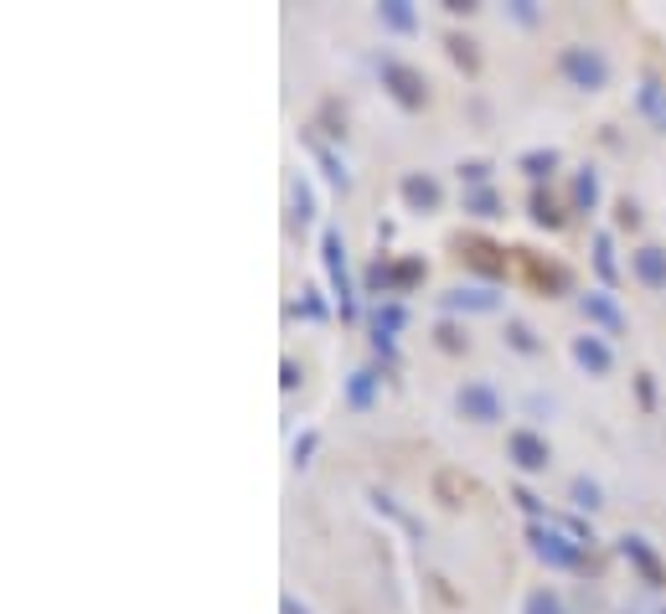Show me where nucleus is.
<instances>
[{"label":"nucleus","mask_w":666,"mask_h":614,"mask_svg":"<svg viewBox=\"0 0 666 614\" xmlns=\"http://www.w3.org/2000/svg\"><path fill=\"white\" fill-rule=\"evenodd\" d=\"M398 191H403V202H409L413 212H439V202H444V186L429 171H409L398 181Z\"/></svg>","instance_id":"obj_11"},{"label":"nucleus","mask_w":666,"mask_h":614,"mask_svg":"<svg viewBox=\"0 0 666 614\" xmlns=\"http://www.w3.org/2000/svg\"><path fill=\"white\" fill-rule=\"evenodd\" d=\"M434 347L449 351V357H460V351L470 347V341H465V331L455 326V320H439V326H434Z\"/></svg>","instance_id":"obj_27"},{"label":"nucleus","mask_w":666,"mask_h":614,"mask_svg":"<svg viewBox=\"0 0 666 614\" xmlns=\"http://www.w3.org/2000/svg\"><path fill=\"white\" fill-rule=\"evenodd\" d=\"M527 542H532V552H538L548 568H584V542H573L569 532H553V527L532 521V527H527Z\"/></svg>","instance_id":"obj_6"},{"label":"nucleus","mask_w":666,"mask_h":614,"mask_svg":"<svg viewBox=\"0 0 666 614\" xmlns=\"http://www.w3.org/2000/svg\"><path fill=\"white\" fill-rule=\"evenodd\" d=\"M439 5L449 16H470V11H476V0H439Z\"/></svg>","instance_id":"obj_41"},{"label":"nucleus","mask_w":666,"mask_h":614,"mask_svg":"<svg viewBox=\"0 0 666 614\" xmlns=\"http://www.w3.org/2000/svg\"><path fill=\"white\" fill-rule=\"evenodd\" d=\"M279 388H285V393H289V388H300V367H295V362L279 367Z\"/></svg>","instance_id":"obj_40"},{"label":"nucleus","mask_w":666,"mask_h":614,"mask_svg":"<svg viewBox=\"0 0 666 614\" xmlns=\"http://www.w3.org/2000/svg\"><path fill=\"white\" fill-rule=\"evenodd\" d=\"M641 104H646L651 114H661V119H666V98H661V88H656V83H646V88H641Z\"/></svg>","instance_id":"obj_38"},{"label":"nucleus","mask_w":666,"mask_h":614,"mask_svg":"<svg viewBox=\"0 0 666 614\" xmlns=\"http://www.w3.org/2000/svg\"><path fill=\"white\" fill-rule=\"evenodd\" d=\"M507 341H511L517 351H522V357H538V351H542V341H538L532 331H527L522 320H507Z\"/></svg>","instance_id":"obj_29"},{"label":"nucleus","mask_w":666,"mask_h":614,"mask_svg":"<svg viewBox=\"0 0 666 614\" xmlns=\"http://www.w3.org/2000/svg\"><path fill=\"white\" fill-rule=\"evenodd\" d=\"M378 21L388 26V32H398V36H413V32H419V11H413L409 0H382V5H378Z\"/></svg>","instance_id":"obj_15"},{"label":"nucleus","mask_w":666,"mask_h":614,"mask_svg":"<svg viewBox=\"0 0 666 614\" xmlns=\"http://www.w3.org/2000/svg\"><path fill=\"white\" fill-rule=\"evenodd\" d=\"M455 258H460L465 268L486 274V279H507V268H511V253L501 248V243H491V237H480V233L455 237Z\"/></svg>","instance_id":"obj_5"},{"label":"nucleus","mask_w":666,"mask_h":614,"mask_svg":"<svg viewBox=\"0 0 666 614\" xmlns=\"http://www.w3.org/2000/svg\"><path fill=\"white\" fill-rule=\"evenodd\" d=\"M558 73H563L573 88H584V94L610 88V57H604L600 47H563L558 52Z\"/></svg>","instance_id":"obj_1"},{"label":"nucleus","mask_w":666,"mask_h":614,"mask_svg":"<svg viewBox=\"0 0 666 614\" xmlns=\"http://www.w3.org/2000/svg\"><path fill=\"white\" fill-rule=\"evenodd\" d=\"M615 227H641V206L625 196V202H615Z\"/></svg>","instance_id":"obj_36"},{"label":"nucleus","mask_w":666,"mask_h":614,"mask_svg":"<svg viewBox=\"0 0 666 614\" xmlns=\"http://www.w3.org/2000/svg\"><path fill=\"white\" fill-rule=\"evenodd\" d=\"M455 408H460V418H470V424H501L507 403H501V393H496L491 382H460V388H455Z\"/></svg>","instance_id":"obj_7"},{"label":"nucleus","mask_w":666,"mask_h":614,"mask_svg":"<svg viewBox=\"0 0 666 614\" xmlns=\"http://www.w3.org/2000/svg\"><path fill=\"white\" fill-rule=\"evenodd\" d=\"M424 274H429V264L424 258H398L393 264V295H409V289H419V284H424Z\"/></svg>","instance_id":"obj_20"},{"label":"nucleus","mask_w":666,"mask_h":614,"mask_svg":"<svg viewBox=\"0 0 666 614\" xmlns=\"http://www.w3.org/2000/svg\"><path fill=\"white\" fill-rule=\"evenodd\" d=\"M511 11H517V21H527V26H532V21H538V11H532V0H517V5H511Z\"/></svg>","instance_id":"obj_42"},{"label":"nucleus","mask_w":666,"mask_h":614,"mask_svg":"<svg viewBox=\"0 0 666 614\" xmlns=\"http://www.w3.org/2000/svg\"><path fill=\"white\" fill-rule=\"evenodd\" d=\"M378 388H382V377L372 372V367H362V372H351L347 377V408H372V398H378Z\"/></svg>","instance_id":"obj_16"},{"label":"nucleus","mask_w":666,"mask_h":614,"mask_svg":"<svg viewBox=\"0 0 666 614\" xmlns=\"http://www.w3.org/2000/svg\"><path fill=\"white\" fill-rule=\"evenodd\" d=\"M367 289H388V295H393V264H382L378 258V264L367 268Z\"/></svg>","instance_id":"obj_34"},{"label":"nucleus","mask_w":666,"mask_h":614,"mask_svg":"<svg viewBox=\"0 0 666 614\" xmlns=\"http://www.w3.org/2000/svg\"><path fill=\"white\" fill-rule=\"evenodd\" d=\"M465 212H476V217H501L507 206H501V196H496L491 186H470L465 191Z\"/></svg>","instance_id":"obj_23"},{"label":"nucleus","mask_w":666,"mask_h":614,"mask_svg":"<svg viewBox=\"0 0 666 614\" xmlns=\"http://www.w3.org/2000/svg\"><path fill=\"white\" fill-rule=\"evenodd\" d=\"M403 305H378V310H372V336H378V341H393L398 331H403Z\"/></svg>","instance_id":"obj_22"},{"label":"nucleus","mask_w":666,"mask_h":614,"mask_svg":"<svg viewBox=\"0 0 666 614\" xmlns=\"http://www.w3.org/2000/svg\"><path fill=\"white\" fill-rule=\"evenodd\" d=\"M279 609H285V614H310L305 604H295V594H285V599H279Z\"/></svg>","instance_id":"obj_43"},{"label":"nucleus","mask_w":666,"mask_h":614,"mask_svg":"<svg viewBox=\"0 0 666 614\" xmlns=\"http://www.w3.org/2000/svg\"><path fill=\"white\" fill-rule=\"evenodd\" d=\"M511 501L522 506L527 517H542V501H538V496H532V490H527V486H517V490H511Z\"/></svg>","instance_id":"obj_37"},{"label":"nucleus","mask_w":666,"mask_h":614,"mask_svg":"<svg viewBox=\"0 0 666 614\" xmlns=\"http://www.w3.org/2000/svg\"><path fill=\"white\" fill-rule=\"evenodd\" d=\"M378 73H382V88H388V94H393L409 114L429 109V78L413 63H403V57H382Z\"/></svg>","instance_id":"obj_2"},{"label":"nucleus","mask_w":666,"mask_h":614,"mask_svg":"<svg viewBox=\"0 0 666 614\" xmlns=\"http://www.w3.org/2000/svg\"><path fill=\"white\" fill-rule=\"evenodd\" d=\"M289 196H295V212H300V222L316 217V196H310V186H305V181H295V186H289Z\"/></svg>","instance_id":"obj_32"},{"label":"nucleus","mask_w":666,"mask_h":614,"mask_svg":"<svg viewBox=\"0 0 666 614\" xmlns=\"http://www.w3.org/2000/svg\"><path fill=\"white\" fill-rule=\"evenodd\" d=\"M444 47H449V63H455V67H465L470 78L480 73V52H476V42H470L465 32H449V36H444Z\"/></svg>","instance_id":"obj_18"},{"label":"nucleus","mask_w":666,"mask_h":614,"mask_svg":"<svg viewBox=\"0 0 666 614\" xmlns=\"http://www.w3.org/2000/svg\"><path fill=\"white\" fill-rule=\"evenodd\" d=\"M522 614H569V609H563V599H558L553 589H532V594L522 599Z\"/></svg>","instance_id":"obj_26"},{"label":"nucleus","mask_w":666,"mask_h":614,"mask_svg":"<svg viewBox=\"0 0 666 614\" xmlns=\"http://www.w3.org/2000/svg\"><path fill=\"white\" fill-rule=\"evenodd\" d=\"M434 490H439V501H444V506H460V501H465V490H470V486H460V475H455V470H439Z\"/></svg>","instance_id":"obj_30"},{"label":"nucleus","mask_w":666,"mask_h":614,"mask_svg":"<svg viewBox=\"0 0 666 614\" xmlns=\"http://www.w3.org/2000/svg\"><path fill=\"white\" fill-rule=\"evenodd\" d=\"M320 264H326L331 295H336V305H341V320H351V316H357V295H351V274H347V243H341L336 227L320 233Z\"/></svg>","instance_id":"obj_4"},{"label":"nucleus","mask_w":666,"mask_h":614,"mask_svg":"<svg viewBox=\"0 0 666 614\" xmlns=\"http://www.w3.org/2000/svg\"><path fill=\"white\" fill-rule=\"evenodd\" d=\"M320 125H326L331 140H341V135H347V114L336 109V104H326V109H320Z\"/></svg>","instance_id":"obj_33"},{"label":"nucleus","mask_w":666,"mask_h":614,"mask_svg":"<svg viewBox=\"0 0 666 614\" xmlns=\"http://www.w3.org/2000/svg\"><path fill=\"white\" fill-rule=\"evenodd\" d=\"M635 398H641V408H651V403H656V388H651V372H641V377H635Z\"/></svg>","instance_id":"obj_39"},{"label":"nucleus","mask_w":666,"mask_h":614,"mask_svg":"<svg viewBox=\"0 0 666 614\" xmlns=\"http://www.w3.org/2000/svg\"><path fill=\"white\" fill-rule=\"evenodd\" d=\"M507 459L522 475H538V470L553 465V444L542 439L538 428H511V434H507Z\"/></svg>","instance_id":"obj_8"},{"label":"nucleus","mask_w":666,"mask_h":614,"mask_svg":"<svg viewBox=\"0 0 666 614\" xmlns=\"http://www.w3.org/2000/svg\"><path fill=\"white\" fill-rule=\"evenodd\" d=\"M310 150H316V160H320V171H326V181H331L336 191H351V176H347V166H341V160H336L331 150H326V145H316V140H310Z\"/></svg>","instance_id":"obj_24"},{"label":"nucleus","mask_w":666,"mask_h":614,"mask_svg":"<svg viewBox=\"0 0 666 614\" xmlns=\"http://www.w3.org/2000/svg\"><path fill=\"white\" fill-rule=\"evenodd\" d=\"M444 310H476V316H491V310H501V295H491V289H449V295H439Z\"/></svg>","instance_id":"obj_14"},{"label":"nucleus","mask_w":666,"mask_h":614,"mask_svg":"<svg viewBox=\"0 0 666 614\" xmlns=\"http://www.w3.org/2000/svg\"><path fill=\"white\" fill-rule=\"evenodd\" d=\"M569 496H573V506H579V511H600V506H604L600 486H594V480H589V475H573Z\"/></svg>","instance_id":"obj_25"},{"label":"nucleus","mask_w":666,"mask_h":614,"mask_svg":"<svg viewBox=\"0 0 666 614\" xmlns=\"http://www.w3.org/2000/svg\"><path fill=\"white\" fill-rule=\"evenodd\" d=\"M631 274L646 289H666V248L661 243H641V248L631 253Z\"/></svg>","instance_id":"obj_12"},{"label":"nucleus","mask_w":666,"mask_h":614,"mask_svg":"<svg viewBox=\"0 0 666 614\" xmlns=\"http://www.w3.org/2000/svg\"><path fill=\"white\" fill-rule=\"evenodd\" d=\"M527 206H532V222H538V227H548V233H558V227L569 222V212H563V206H558L542 186L532 191V202H527Z\"/></svg>","instance_id":"obj_17"},{"label":"nucleus","mask_w":666,"mask_h":614,"mask_svg":"<svg viewBox=\"0 0 666 614\" xmlns=\"http://www.w3.org/2000/svg\"><path fill=\"white\" fill-rule=\"evenodd\" d=\"M573 212H594V206H600V176L594 171H579L573 176Z\"/></svg>","instance_id":"obj_21"},{"label":"nucleus","mask_w":666,"mask_h":614,"mask_svg":"<svg viewBox=\"0 0 666 614\" xmlns=\"http://www.w3.org/2000/svg\"><path fill=\"white\" fill-rule=\"evenodd\" d=\"M579 310H584L589 326H604L610 336H625V316L610 295H579Z\"/></svg>","instance_id":"obj_13"},{"label":"nucleus","mask_w":666,"mask_h":614,"mask_svg":"<svg viewBox=\"0 0 666 614\" xmlns=\"http://www.w3.org/2000/svg\"><path fill=\"white\" fill-rule=\"evenodd\" d=\"M620 558L641 573V579L651 583V589H666V563L656 558V548H651L646 537H635V532H625L620 537Z\"/></svg>","instance_id":"obj_9"},{"label":"nucleus","mask_w":666,"mask_h":614,"mask_svg":"<svg viewBox=\"0 0 666 614\" xmlns=\"http://www.w3.org/2000/svg\"><path fill=\"white\" fill-rule=\"evenodd\" d=\"M573 362L584 367L589 377H610L615 372V351H610V341L604 336H573Z\"/></svg>","instance_id":"obj_10"},{"label":"nucleus","mask_w":666,"mask_h":614,"mask_svg":"<svg viewBox=\"0 0 666 614\" xmlns=\"http://www.w3.org/2000/svg\"><path fill=\"white\" fill-rule=\"evenodd\" d=\"M511 264L522 268V279L538 289L542 299H558V295H569V284H573V274L558 258H542V253H532V248H511Z\"/></svg>","instance_id":"obj_3"},{"label":"nucleus","mask_w":666,"mask_h":614,"mask_svg":"<svg viewBox=\"0 0 666 614\" xmlns=\"http://www.w3.org/2000/svg\"><path fill=\"white\" fill-rule=\"evenodd\" d=\"M316 444H320V434H316V428H305L300 439H295V465H310V455H316Z\"/></svg>","instance_id":"obj_35"},{"label":"nucleus","mask_w":666,"mask_h":614,"mask_svg":"<svg viewBox=\"0 0 666 614\" xmlns=\"http://www.w3.org/2000/svg\"><path fill=\"white\" fill-rule=\"evenodd\" d=\"M594 268H600L604 284H615V248H610V233H594Z\"/></svg>","instance_id":"obj_28"},{"label":"nucleus","mask_w":666,"mask_h":614,"mask_svg":"<svg viewBox=\"0 0 666 614\" xmlns=\"http://www.w3.org/2000/svg\"><path fill=\"white\" fill-rule=\"evenodd\" d=\"M517 171L527 181H548L558 171V150H527V156H517Z\"/></svg>","instance_id":"obj_19"},{"label":"nucleus","mask_w":666,"mask_h":614,"mask_svg":"<svg viewBox=\"0 0 666 614\" xmlns=\"http://www.w3.org/2000/svg\"><path fill=\"white\" fill-rule=\"evenodd\" d=\"M455 171H460V181H470V186H486V181H491V166H486V160H460Z\"/></svg>","instance_id":"obj_31"}]
</instances>
